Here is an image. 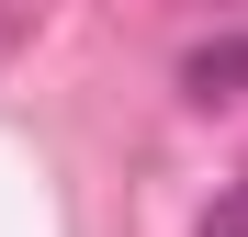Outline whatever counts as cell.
<instances>
[{"mask_svg": "<svg viewBox=\"0 0 248 237\" xmlns=\"http://www.w3.org/2000/svg\"><path fill=\"white\" fill-rule=\"evenodd\" d=\"M181 79H192L203 102H226V91H248V46H203V57L181 68Z\"/></svg>", "mask_w": 248, "mask_h": 237, "instance_id": "6da1fadb", "label": "cell"}, {"mask_svg": "<svg viewBox=\"0 0 248 237\" xmlns=\"http://www.w3.org/2000/svg\"><path fill=\"white\" fill-rule=\"evenodd\" d=\"M203 237H248V181L226 192V204H215V215H203Z\"/></svg>", "mask_w": 248, "mask_h": 237, "instance_id": "7a4b0ae2", "label": "cell"}]
</instances>
